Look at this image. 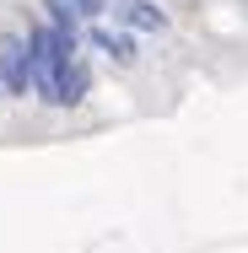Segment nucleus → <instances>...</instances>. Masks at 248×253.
Wrapping results in <instances>:
<instances>
[{
    "label": "nucleus",
    "mask_w": 248,
    "mask_h": 253,
    "mask_svg": "<svg viewBox=\"0 0 248 253\" xmlns=\"http://www.w3.org/2000/svg\"><path fill=\"white\" fill-rule=\"evenodd\" d=\"M27 43H33V97H44V102L59 108V97H65V76H70L76 54L65 49V38L54 33L49 22H33V27H27Z\"/></svg>",
    "instance_id": "nucleus-1"
},
{
    "label": "nucleus",
    "mask_w": 248,
    "mask_h": 253,
    "mask_svg": "<svg viewBox=\"0 0 248 253\" xmlns=\"http://www.w3.org/2000/svg\"><path fill=\"white\" fill-rule=\"evenodd\" d=\"M0 81H5L11 97L33 92V43L22 33H0Z\"/></svg>",
    "instance_id": "nucleus-2"
},
{
    "label": "nucleus",
    "mask_w": 248,
    "mask_h": 253,
    "mask_svg": "<svg viewBox=\"0 0 248 253\" xmlns=\"http://www.w3.org/2000/svg\"><path fill=\"white\" fill-rule=\"evenodd\" d=\"M113 22L119 27H135V33H162L167 27V11L156 0H113Z\"/></svg>",
    "instance_id": "nucleus-3"
},
{
    "label": "nucleus",
    "mask_w": 248,
    "mask_h": 253,
    "mask_svg": "<svg viewBox=\"0 0 248 253\" xmlns=\"http://www.w3.org/2000/svg\"><path fill=\"white\" fill-rule=\"evenodd\" d=\"M87 43H92L98 54H108L113 65H135V59H141V54H135V38H130L124 27L113 33V27H102V22H92V33H87Z\"/></svg>",
    "instance_id": "nucleus-4"
},
{
    "label": "nucleus",
    "mask_w": 248,
    "mask_h": 253,
    "mask_svg": "<svg viewBox=\"0 0 248 253\" xmlns=\"http://www.w3.org/2000/svg\"><path fill=\"white\" fill-rule=\"evenodd\" d=\"M81 97H87V65L76 59L70 76H65V97H59V108H70V102H81Z\"/></svg>",
    "instance_id": "nucleus-5"
},
{
    "label": "nucleus",
    "mask_w": 248,
    "mask_h": 253,
    "mask_svg": "<svg viewBox=\"0 0 248 253\" xmlns=\"http://www.w3.org/2000/svg\"><path fill=\"white\" fill-rule=\"evenodd\" d=\"M76 11H81V22H98L102 11H108V0H70Z\"/></svg>",
    "instance_id": "nucleus-6"
},
{
    "label": "nucleus",
    "mask_w": 248,
    "mask_h": 253,
    "mask_svg": "<svg viewBox=\"0 0 248 253\" xmlns=\"http://www.w3.org/2000/svg\"><path fill=\"white\" fill-rule=\"evenodd\" d=\"M0 92H5V81H0Z\"/></svg>",
    "instance_id": "nucleus-7"
}]
</instances>
